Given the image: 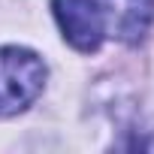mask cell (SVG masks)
I'll return each instance as SVG.
<instances>
[{"mask_svg": "<svg viewBox=\"0 0 154 154\" xmlns=\"http://www.w3.org/2000/svg\"><path fill=\"white\" fill-rule=\"evenodd\" d=\"M45 82L42 60L27 48H0V118L27 109Z\"/></svg>", "mask_w": 154, "mask_h": 154, "instance_id": "6da1fadb", "label": "cell"}, {"mask_svg": "<svg viewBox=\"0 0 154 154\" xmlns=\"http://www.w3.org/2000/svg\"><path fill=\"white\" fill-rule=\"evenodd\" d=\"M54 18L63 30V39L79 51H97L106 27L97 0H51Z\"/></svg>", "mask_w": 154, "mask_h": 154, "instance_id": "7a4b0ae2", "label": "cell"}, {"mask_svg": "<svg viewBox=\"0 0 154 154\" xmlns=\"http://www.w3.org/2000/svg\"><path fill=\"white\" fill-rule=\"evenodd\" d=\"M103 27L121 42H139L154 18V0H97Z\"/></svg>", "mask_w": 154, "mask_h": 154, "instance_id": "3957f363", "label": "cell"}]
</instances>
